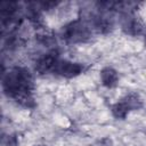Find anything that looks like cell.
<instances>
[{"label": "cell", "mask_w": 146, "mask_h": 146, "mask_svg": "<svg viewBox=\"0 0 146 146\" xmlns=\"http://www.w3.org/2000/svg\"><path fill=\"white\" fill-rule=\"evenodd\" d=\"M1 88L7 98L17 105L34 110L36 102L34 97V78L31 70L26 66H14L8 72L2 73Z\"/></svg>", "instance_id": "6da1fadb"}, {"label": "cell", "mask_w": 146, "mask_h": 146, "mask_svg": "<svg viewBox=\"0 0 146 146\" xmlns=\"http://www.w3.org/2000/svg\"><path fill=\"white\" fill-rule=\"evenodd\" d=\"M92 35L94 32L91 27L81 15H79L78 18L64 24L58 32V36L66 44L86 43L91 40Z\"/></svg>", "instance_id": "7a4b0ae2"}, {"label": "cell", "mask_w": 146, "mask_h": 146, "mask_svg": "<svg viewBox=\"0 0 146 146\" xmlns=\"http://www.w3.org/2000/svg\"><path fill=\"white\" fill-rule=\"evenodd\" d=\"M144 107V100L137 92H129L111 105V113L116 120H125L129 113Z\"/></svg>", "instance_id": "3957f363"}, {"label": "cell", "mask_w": 146, "mask_h": 146, "mask_svg": "<svg viewBox=\"0 0 146 146\" xmlns=\"http://www.w3.org/2000/svg\"><path fill=\"white\" fill-rule=\"evenodd\" d=\"M136 10L137 9H129L119 14L117 23L121 31L125 35L139 36L146 33V25Z\"/></svg>", "instance_id": "277c9868"}, {"label": "cell", "mask_w": 146, "mask_h": 146, "mask_svg": "<svg viewBox=\"0 0 146 146\" xmlns=\"http://www.w3.org/2000/svg\"><path fill=\"white\" fill-rule=\"evenodd\" d=\"M88 68H89V65H86L84 63L59 58L51 74L56 76L65 78V79H73L83 74Z\"/></svg>", "instance_id": "5b68a950"}, {"label": "cell", "mask_w": 146, "mask_h": 146, "mask_svg": "<svg viewBox=\"0 0 146 146\" xmlns=\"http://www.w3.org/2000/svg\"><path fill=\"white\" fill-rule=\"evenodd\" d=\"M60 58V52L57 48H51L47 52L40 55L34 62V72L39 75L51 74L54 67L58 59Z\"/></svg>", "instance_id": "8992f818"}, {"label": "cell", "mask_w": 146, "mask_h": 146, "mask_svg": "<svg viewBox=\"0 0 146 146\" xmlns=\"http://www.w3.org/2000/svg\"><path fill=\"white\" fill-rule=\"evenodd\" d=\"M99 79L102 86L107 89L116 88L120 81L119 72L112 66H104L99 72Z\"/></svg>", "instance_id": "52a82bcc"}, {"label": "cell", "mask_w": 146, "mask_h": 146, "mask_svg": "<svg viewBox=\"0 0 146 146\" xmlns=\"http://www.w3.org/2000/svg\"><path fill=\"white\" fill-rule=\"evenodd\" d=\"M1 146H19L18 135L16 132L13 133H2L1 137Z\"/></svg>", "instance_id": "ba28073f"}, {"label": "cell", "mask_w": 146, "mask_h": 146, "mask_svg": "<svg viewBox=\"0 0 146 146\" xmlns=\"http://www.w3.org/2000/svg\"><path fill=\"white\" fill-rule=\"evenodd\" d=\"M38 3H39L42 11H49L51 9H55L60 2H58V1H41Z\"/></svg>", "instance_id": "9c48e42d"}, {"label": "cell", "mask_w": 146, "mask_h": 146, "mask_svg": "<svg viewBox=\"0 0 146 146\" xmlns=\"http://www.w3.org/2000/svg\"><path fill=\"white\" fill-rule=\"evenodd\" d=\"M143 36H144V44H145V47H146V33H145Z\"/></svg>", "instance_id": "30bf717a"}, {"label": "cell", "mask_w": 146, "mask_h": 146, "mask_svg": "<svg viewBox=\"0 0 146 146\" xmlns=\"http://www.w3.org/2000/svg\"><path fill=\"white\" fill-rule=\"evenodd\" d=\"M35 146H41V145H35Z\"/></svg>", "instance_id": "8fae6325"}]
</instances>
